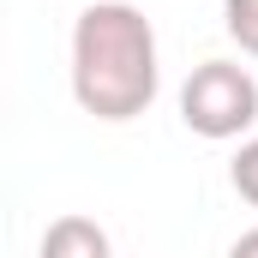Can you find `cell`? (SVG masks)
I'll use <instances>...</instances> for the list:
<instances>
[{"mask_svg":"<svg viewBox=\"0 0 258 258\" xmlns=\"http://www.w3.org/2000/svg\"><path fill=\"white\" fill-rule=\"evenodd\" d=\"M72 96L96 120H132L156 96V30L132 0H90L72 24Z\"/></svg>","mask_w":258,"mask_h":258,"instance_id":"6da1fadb","label":"cell"},{"mask_svg":"<svg viewBox=\"0 0 258 258\" xmlns=\"http://www.w3.org/2000/svg\"><path fill=\"white\" fill-rule=\"evenodd\" d=\"M180 120L198 138H240L258 120V78L234 60H204L180 84Z\"/></svg>","mask_w":258,"mask_h":258,"instance_id":"7a4b0ae2","label":"cell"},{"mask_svg":"<svg viewBox=\"0 0 258 258\" xmlns=\"http://www.w3.org/2000/svg\"><path fill=\"white\" fill-rule=\"evenodd\" d=\"M36 258H114V246H108V234L90 216H54Z\"/></svg>","mask_w":258,"mask_h":258,"instance_id":"3957f363","label":"cell"},{"mask_svg":"<svg viewBox=\"0 0 258 258\" xmlns=\"http://www.w3.org/2000/svg\"><path fill=\"white\" fill-rule=\"evenodd\" d=\"M222 18H228V36L258 60V0H222Z\"/></svg>","mask_w":258,"mask_h":258,"instance_id":"277c9868","label":"cell"},{"mask_svg":"<svg viewBox=\"0 0 258 258\" xmlns=\"http://www.w3.org/2000/svg\"><path fill=\"white\" fill-rule=\"evenodd\" d=\"M228 180H234V192L246 198V204H258V138H246V144H240V156H234Z\"/></svg>","mask_w":258,"mask_h":258,"instance_id":"5b68a950","label":"cell"},{"mask_svg":"<svg viewBox=\"0 0 258 258\" xmlns=\"http://www.w3.org/2000/svg\"><path fill=\"white\" fill-rule=\"evenodd\" d=\"M228 258H258V228H246V234L228 246Z\"/></svg>","mask_w":258,"mask_h":258,"instance_id":"8992f818","label":"cell"}]
</instances>
